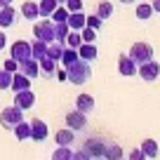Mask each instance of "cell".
I'll use <instances>...</instances> for the list:
<instances>
[{"label": "cell", "instance_id": "obj_30", "mask_svg": "<svg viewBox=\"0 0 160 160\" xmlns=\"http://www.w3.org/2000/svg\"><path fill=\"white\" fill-rule=\"evenodd\" d=\"M52 160H73V148L71 146H59L52 153Z\"/></svg>", "mask_w": 160, "mask_h": 160}, {"label": "cell", "instance_id": "obj_6", "mask_svg": "<svg viewBox=\"0 0 160 160\" xmlns=\"http://www.w3.org/2000/svg\"><path fill=\"white\" fill-rule=\"evenodd\" d=\"M66 127H71L73 132H80L87 127V113H82V111L73 108L66 113Z\"/></svg>", "mask_w": 160, "mask_h": 160}, {"label": "cell", "instance_id": "obj_23", "mask_svg": "<svg viewBox=\"0 0 160 160\" xmlns=\"http://www.w3.org/2000/svg\"><path fill=\"white\" fill-rule=\"evenodd\" d=\"M57 5H59L57 0H40V2H38L40 17H42V19H50V17H52V12L57 10Z\"/></svg>", "mask_w": 160, "mask_h": 160}, {"label": "cell", "instance_id": "obj_9", "mask_svg": "<svg viewBox=\"0 0 160 160\" xmlns=\"http://www.w3.org/2000/svg\"><path fill=\"white\" fill-rule=\"evenodd\" d=\"M118 73L125 75V78L137 75V61L132 59L130 54H120V57H118Z\"/></svg>", "mask_w": 160, "mask_h": 160}, {"label": "cell", "instance_id": "obj_34", "mask_svg": "<svg viewBox=\"0 0 160 160\" xmlns=\"http://www.w3.org/2000/svg\"><path fill=\"white\" fill-rule=\"evenodd\" d=\"M80 35H82V42H94L97 40V31L90 28V26H82V28H80Z\"/></svg>", "mask_w": 160, "mask_h": 160}, {"label": "cell", "instance_id": "obj_7", "mask_svg": "<svg viewBox=\"0 0 160 160\" xmlns=\"http://www.w3.org/2000/svg\"><path fill=\"white\" fill-rule=\"evenodd\" d=\"M104 151H106V141L101 139H87L82 144V153L87 158H104Z\"/></svg>", "mask_w": 160, "mask_h": 160}, {"label": "cell", "instance_id": "obj_14", "mask_svg": "<svg viewBox=\"0 0 160 160\" xmlns=\"http://www.w3.org/2000/svg\"><path fill=\"white\" fill-rule=\"evenodd\" d=\"M54 141L57 146H71L75 141V132L71 127H64V130H57L54 132Z\"/></svg>", "mask_w": 160, "mask_h": 160}, {"label": "cell", "instance_id": "obj_25", "mask_svg": "<svg viewBox=\"0 0 160 160\" xmlns=\"http://www.w3.org/2000/svg\"><path fill=\"white\" fill-rule=\"evenodd\" d=\"M68 31H71L68 21H59V24H54V40L64 45V40H66V35H68Z\"/></svg>", "mask_w": 160, "mask_h": 160}, {"label": "cell", "instance_id": "obj_18", "mask_svg": "<svg viewBox=\"0 0 160 160\" xmlns=\"http://www.w3.org/2000/svg\"><path fill=\"white\" fill-rule=\"evenodd\" d=\"M21 17H24L26 21H35V19L40 17L38 2H33V0H26L24 5H21Z\"/></svg>", "mask_w": 160, "mask_h": 160}, {"label": "cell", "instance_id": "obj_21", "mask_svg": "<svg viewBox=\"0 0 160 160\" xmlns=\"http://www.w3.org/2000/svg\"><path fill=\"white\" fill-rule=\"evenodd\" d=\"M12 132H14V137L19 141H28L31 139V122L21 120V122H17V125H14V130H12Z\"/></svg>", "mask_w": 160, "mask_h": 160}, {"label": "cell", "instance_id": "obj_36", "mask_svg": "<svg viewBox=\"0 0 160 160\" xmlns=\"http://www.w3.org/2000/svg\"><path fill=\"white\" fill-rule=\"evenodd\" d=\"M101 24H104V19H99V17H97V14H90V17H87V21H85V26H90V28H101Z\"/></svg>", "mask_w": 160, "mask_h": 160}, {"label": "cell", "instance_id": "obj_24", "mask_svg": "<svg viewBox=\"0 0 160 160\" xmlns=\"http://www.w3.org/2000/svg\"><path fill=\"white\" fill-rule=\"evenodd\" d=\"M85 21H87V17L82 14V10H80V12H71V14H68V26H71V31H80L82 26H85Z\"/></svg>", "mask_w": 160, "mask_h": 160}, {"label": "cell", "instance_id": "obj_33", "mask_svg": "<svg viewBox=\"0 0 160 160\" xmlns=\"http://www.w3.org/2000/svg\"><path fill=\"white\" fill-rule=\"evenodd\" d=\"M68 14H71V12H68V7H59V5H57V10L52 12V17H50V19L54 21V24H59V21H68Z\"/></svg>", "mask_w": 160, "mask_h": 160}, {"label": "cell", "instance_id": "obj_26", "mask_svg": "<svg viewBox=\"0 0 160 160\" xmlns=\"http://www.w3.org/2000/svg\"><path fill=\"white\" fill-rule=\"evenodd\" d=\"M64 47L61 42H57V40H52L50 45H47V57H52L54 61H61V54H64Z\"/></svg>", "mask_w": 160, "mask_h": 160}, {"label": "cell", "instance_id": "obj_44", "mask_svg": "<svg viewBox=\"0 0 160 160\" xmlns=\"http://www.w3.org/2000/svg\"><path fill=\"white\" fill-rule=\"evenodd\" d=\"M118 2H122V5H132V2H137V0H118Z\"/></svg>", "mask_w": 160, "mask_h": 160}, {"label": "cell", "instance_id": "obj_20", "mask_svg": "<svg viewBox=\"0 0 160 160\" xmlns=\"http://www.w3.org/2000/svg\"><path fill=\"white\" fill-rule=\"evenodd\" d=\"M141 153H144V158H158V153H160L158 141L155 139H144L141 141Z\"/></svg>", "mask_w": 160, "mask_h": 160}, {"label": "cell", "instance_id": "obj_10", "mask_svg": "<svg viewBox=\"0 0 160 160\" xmlns=\"http://www.w3.org/2000/svg\"><path fill=\"white\" fill-rule=\"evenodd\" d=\"M47 134H50V130H47L45 120H40V118L31 120V139H33V141H45Z\"/></svg>", "mask_w": 160, "mask_h": 160}, {"label": "cell", "instance_id": "obj_12", "mask_svg": "<svg viewBox=\"0 0 160 160\" xmlns=\"http://www.w3.org/2000/svg\"><path fill=\"white\" fill-rule=\"evenodd\" d=\"M19 73L28 75L31 80H33V78H38V75H40V64H38V59H33V57H28V59L19 61Z\"/></svg>", "mask_w": 160, "mask_h": 160}, {"label": "cell", "instance_id": "obj_39", "mask_svg": "<svg viewBox=\"0 0 160 160\" xmlns=\"http://www.w3.org/2000/svg\"><path fill=\"white\" fill-rule=\"evenodd\" d=\"M130 160H146V158L141 153V148H134V151H130Z\"/></svg>", "mask_w": 160, "mask_h": 160}, {"label": "cell", "instance_id": "obj_45", "mask_svg": "<svg viewBox=\"0 0 160 160\" xmlns=\"http://www.w3.org/2000/svg\"><path fill=\"white\" fill-rule=\"evenodd\" d=\"M57 2H59V5H66V0H57Z\"/></svg>", "mask_w": 160, "mask_h": 160}, {"label": "cell", "instance_id": "obj_13", "mask_svg": "<svg viewBox=\"0 0 160 160\" xmlns=\"http://www.w3.org/2000/svg\"><path fill=\"white\" fill-rule=\"evenodd\" d=\"M17 10L12 5H5V7H0V28H10V26L17 24Z\"/></svg>", "mask_w": 160, "mask_h": 160}, {"label": "cell", "instance_id": "obj_38", "mask_svg": "<svg viewBox=\"0 0 160 160\" xmlns=\"http://www.w3.org/2000/svg\"><path fill=\"white\" fill-rule=\"evenodd\" d=\"M66 7H68V12H80L82 10V0H66Z\"/></svg>", "mask_w": 160, "mask_h": 160}, {"label": "cell", "instance_id": "obj_42", "mask_svg": "<svg viewBox=\"0 0 160 160\" xmlns=\"http://www.w3.org/2000/svg\"><path fill=\"white\" fill-rule=\"evenodd\" d=\"M151 5H153V12H160V0H153Z\"/></svg>", "mask_w": 160, "mask_h": 160}, {"label": "cell", "instance_id": "obj_29", "mask_svg": "<svg viewBox=\"0 0 160 160\" xmlns=\"http://www.w3.org/2000/svg\"><path fill=\"white\" fill-rule=\"evenodd\" d=\"M151 17H153V5H148V2H141V5H137V19L148 21Z\"/></svg>", "mask_w": 160, "mask_h": 160}, {"label": "cell", "instance_id": "obj_2", "mask_svg": "<svg viewBox=\"0 0 160 160\" xmlns=\"http://www.w3.org/2000/svg\"><path fill=\"white\" fill-rule=\"evenodd\" d=\"M24 120V111L19 108V106H7V108L0 111V125H2V130H14L17 122H21Z\"/></svg>", "mask_w": 160, "mask_h": 160}, {"label": "cell", "instance_id": "obj_31", "mask_svg": "<svg viewBox=\"0 0 160 160\" xmlns=\"http://www.w3.org/2000/svg\"><path fill=\"white\" fill-rule=\"evenodd\" d=\"M111 14H113V5H111L108 0H104V2H99V7H97V17L99 19H111Z\"/></svg>", "mask_w": 160, "mask_h": 160}, {"label": "cell", "instance_id": "obj_40", "mask_svg": "<svg viewBox=\"0 0 160 160\" xmlns=\"http://www.w3.org/2000/svg\"><path fill=\"white\" fill-rule=\"evenodd\" d=\"M5 45H7V35L5 31H0V50H5Z\"/></svg>", "mask_w": 160, "mask_h": 160}, {"label": "cell", "instance_id": "obj_22", "mask_svg": "<svg viewBox=\"0 0 160 160\" xmlns=\"http://www.w3.org/2000/svg\"><path fill=\"white\" fill-rule=\"evenodd\" d=\"M47 45H50V42L35 38L33 42H31V57H33V59H42V57L47 54Z\"/></svg>", "mask_w": 160, "mask_h": 160}, {"label": "cell", "instance_id": "obj_17", "mask_svg": "<svg viewBox=\"0 0 160 160\" xmlns=\"http://www.w3.org/2000/svg\"><path fill=\"white\" fill-rule=\"evenodd\" d=\"M38 64H40V75H45V78H52L54 75V71H57V64L59 61H54L52 57H42V59H38Z\"/></svg>", "mask_w": 160, "mask_h": 160}, {"label": "cell", "instance_id": "obj_43", "mask_svg": "<svg viewBox=\"0 0 160 160\" xmlns=\"http://www.w3.org/2000/svg\"><path fill=\"white\" fill-rule=\"evenodd\" d=\"M14 0H0V7H5V5H12Z\"/></svg>", "mask_w": 160, "mask_h": 160}, {"label": "cell", "instance_id": "obj_32", "mask_svg": "<svg viewBox=\"0 0 160 160\" xmlns=\"http://www.w3.org/2000/svg\"><path fill=\"white\" fill-rule=\"evenodd\" d=\"M75 59H80V57H78V50H73V47H64V54H61V61H59V64H61V66H68L71 61H75Z\"/></svg>", "mask_w": 160, "mask_h": 160}, {"label": "cell", "instance_id": "obj_11", "mask_svg": "<svg viewBox=\"0 0 160 160\" xmlns=\"http://www.w3.org/2000/svg\"><path fill=\"white\" fill-rule=\"evenodd\" d=\"M33 104H35V94L31 92V87L28 90H21V92H14V106H19L21 111L33 108Z\"/></svg>", "mask_w": 160, "mask_h": 160}, {"label": "cell", "instance_id": "obj_3", "mask_svg": "<svg viewBox=\"0 0 160 160\" xmlns=\"http://www.w3.org/2000/svg\"><path fill=\"white\" fill-rule=\"evenodd\" d=\"M137 75H139L141 80H146V82H153V80H158V75H160V64L155 59L144 61V64L137 66Z\"/></svg>", "mask_w": 160, "mask_h": 160}, {"label": "cell", "instance_id": "obj_28", "mask_svg": "<svg viewBox=\"0 0 160 160\" xmlns=\"http://www.w3.org/2000/svg\"><path fill=\"white\" fill-rule=\"evenodd\" d=\"M104 158L106 160H120V158H122V148H120L118 144H106Z\"/></svg>", "mask_w": 160, "mask_h": 160}, {"label": "cell", "instance_id": "obj_1", "mask_svg": "<svg viewBox=\"0 0 160 160\" xmlns=\"http://www.w3.org/2000/svg\"><path fill=\"white\" fill-rule=\"evenodd\" d=\"M64 68H66V80L71 85H85L87 80L92 78V66L85 59H75L68 66H64Z\"/></svg>", "mask_w": 160, "mask_h": 160}, {"label": "cell", "instance_id": "obj_5", "mask_svg": "<svg viewBox=\"0 0 160 160\" xmlns=\"http://www.w3.org/2000/svg\"><path fill=\"white\" fill-rule=\"evenodd\" d=\"M130 57L137 61V66L144 64V61L153 59V47L148 45V42H134V45L130 47Z\"/></svg>", "mask_w": 160, "mask_h": 160}, {"label": "cell", "instance_id": "obj_16", "mask_svg": "<svg viewBox=\"0 0 160 160\" xmlns=\"http://www.w3.org/2000/svg\"><path fill=\"white\" fill-rule=\"evenodd\" d=\"M31 87V78L28 75H24V73H12V85H10V90H14V92H21V90H28Z\"/></svg>", "mask_w": 160, "mask_h": 160}, {"label": "cell", "instance_id": "obj_4", "mask_svg": "<svg viewBox=\"0 0 160 160\" xmlns=\"http://www.w3.org/2000/svg\"><path fill=\"white\" fill-rule=\"evenodd\" d=\"M33 35L38 40H45V42H52L54 40V21L52 19H42L33 26Z\"/></svg>", "mask_w": 160, "mask_h": 160}, {"label": "cell", "instance_id": "obj_27", "mask_svg": "<svg viewBox=\"0 0 160 160\" xmlns=\"http://www.w3.org/2000/svg\"><path fill=\"white\" fill-rule=\"evenodd\" d=\"M64 45L78 50V47L82 45V35H80V31H68V35H66V40H64Z\"/></svg>", "mask_w": 160, "mask_h": 160}, {"label": "cell", "instance_id": "obj_35", "mask_svg": "<svg viewBox=\"0 0 160 160\" xmlns=\"http://www.w3.org/2000/svg\"><path fill=\"white\" fill-rule=\"evenodd\" d=\"M10 85H12V73L0 68V90H10Z\"/></svg>", "mask_w": 160, "mask_h": 160}, {"label": "cell", "instance_id": "obj_41", "mask_svg": "<svg viewBox=\"0 0 160 160\" xmlns=\"http://www.w3.org/2000/svg\"><path fill=\"white\" fill-rule=\"evenodd\" d=\"M54 75H57L59 80H66V68H57V71H54Z\"/></svg>", "mask_w": 160, "mask_h": 160}, {"label": "cell", "instance_id": "obj_15", "mask_svg": "<svg viewBox=\"0 0 160 160\" xmlns=\"http://www.w3.org/2000/svg\"><path fill=\"white\" fill-rule=\"evenodd\" d=\"M75 108L82 113H92L94 111V97L92 94H78L75 97Z\"/></svg>", "mask_w": 160, "mask_h": 160}, {"label": "cell", "instance_id": "obj_37", "mask_svg": "<svg viewBox=\"0 0 160 160\" xmlns=\"http://www.w3.org/2000/svg\"><path fill=\"white\" fill-rule=\"evenodd\" d=\"M2 68H5V71H10V73H17V71H19V61L10 57V59H7L5 64H2Z\"/></svg>", "mask_w": 160, "mask_h": 160}, {"label": "cell", "instance_id": "obj_19", "mask_svg": "<svg viewBox=\"0 0 160 160\" xmlns=\"http://www.w3.org/2000/svg\"><path fill=\"white\" fill-rule=\"evenodd\" d=\"M78 57L92 64V61L97 59V47H94V42H82V45L78 47Z\"/></svg>", "mask_w": 160, "mask_h": 160}, {"label": "cell", "instance_id": "obj_8", "mask_svg": "<svg viewBox=\"0 0 160 160\" xmlns=\"http://www.w3.org/2000/svg\"><path fill=\"white\" fill-rule=\"evenodd\" d=\"M10 57L17 61H24L31 57V42H26V40H14L10 47Z\"/></svg>", "mask_w": 160, "mask_h": 160}]
</instances>
